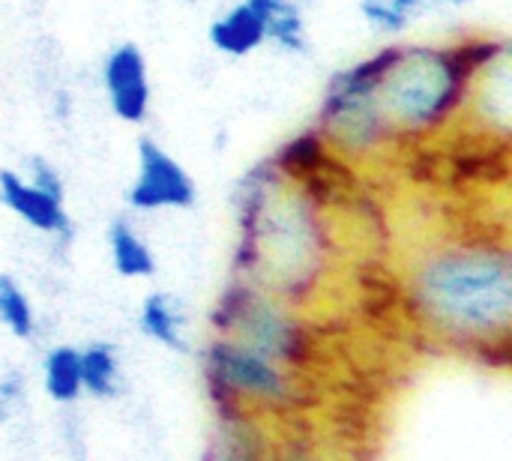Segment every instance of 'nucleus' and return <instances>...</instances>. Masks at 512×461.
Instances as JSON below:
<instances>
[{"label": "nucleus", "mask_w": 512, "mask_h": 461, "mask_svg": "<svg viewBox=\"0 0 512 461\" xmlns=\"http://www.w3.org/2000/svg\"><path fill=\"white\" fill-rule=\"evenodd\" d=\"M402 303L429 339L483 366L512 351V246L504 231H441L405 264Z\"/></svg>", "instance_id": "1"}, {"label": "nucleus", "mask_w": 512, "mask_h": 461, "mask_svg": "<svg viewBox=\"0 0 512 461\" xmlns=\"http://www.w3.org/2000/svg\"><path fill=\"white\" fill-rule=\"evenodd\" d=\"M237 243L231 276L306 309L327 285L336 258L330 207L288 183L264 156L237 183Z\"/></svg>", "instance_id": "2"}, {"label": "nucleus", "mask_w": 512, "mask_h": 461, "mask_svg": "<svg viewBox=\"0 0 512 461\" xmlns=\"http://www.w3.org/2000/svg\"><path fill=\"white\" fill-rule=\"evenodd\" d=\"M504 54H512L504 33L390 42L378 93L402 147H429L456 135L477 75Z\"/></svg>", "instance_id": "3"}, {"label": "nucleus", "mask_w": 512, "mask_h": 461, "mask_svg": "<svg viewBox=\"0 0 512 461\" xmlns=\"http://www.w3.org/2000/svg\"><path fill=\"white\" fill-rule=\"evenodd\" d=\"M387 48L390 42H381L372 54L339 66L324 81L312 117L315 132L330 153L351 168H375L405 150L378 93Z\"/></svg>", "instance_id": "4"}, {"label": "nucleus", "mask_w": 512, "mask_h": 461, "mask_svg": "<svg viewBox=\"0 0 512 461\" xmlns=\"http://www.w3.org/2000/svg\"><path fill=\"white\" fill-rule=\"evenodd\" d=\"M303 372L225 336L204 345V387L225 423L249 414H285L300 408Z\"/></svg>", "instance_id": "5"}, {"label": "nucleus", "mask_w": 512, "mask_h": 461, "mask_svg": "<svg viewBox=\"0 0 512 461\" xmlns=\"http://www.w3.org/2000/svg\"><path fill=\"white\" fill-rule=\"evenodd\" d=\"M213 336L249 345L270 360L303 372L315 360V333L303 309L264 291L249 279L231 276L210 312Z\"/></svg>", "instance_id": "6"}, {"label": "nucleus", "mask_w": 512, "mask_h": 461, "mask_svg": "<svg viewBox=\"0 0 512 461\" xmlns=\"http://www.w3.org/2000/svg\"><path fill=\"white\" fill-rule=\"evenodd\" d=\"M198 201V183L189 168L153 135H141L135 147V177L126 189V210L132 216L180 213Z\"/></svg>", "instance_id": "7"}, {"label": "nucleus", "mask_w": 512, "mask_h": 461, "mask_svg": "<svg viewBox=\"0 0 512 461\" xmlns=\"http://www.w3.org/2000/svg\"><path fill=\"white\" fill-rule=\"evenodd\" d=\"M99 87L105 93L108 111L126 126H144L153 108L150 63L138 42L123 39L111 45L99 63Z\"/></svg>", "instance_id": "8"}, {"label": "nucleus", "mask_w": 512, "mask_h": 461, "mask_svg": "<svg viewBox=\"0 0 512 461\" xmlns=\"http://www.w3.org/2000/svg\"><path fill=\"white\" fill-rule=\"evenodd\" d=\"M0 207L39 237L51 240L57 249H66L75 237L66 201H57L33 186L18 168H0Z\"/></svg>", "instance_id": "9"}, {"label": "nucleus", "mask_w": 512, "mask_h": 461, "mask_svg": "<svg viewBox=\"0 0 512 461\" xmlns=\"http://www.w3.org/2000/svg\"><path fill=\"white\" fill-rule=\"evenodd\" d=\"M510 111H512V54L489 63L471 90V102L465 111L462 126H477V135L510 141Z\"/></svg>", "instance_id": "10"}, {"label": "nucleus", "mask_w": 512, "mask_h": 461, "mask_svg": "<svg viewBox=\"0 0 512 461\" xmlns=\"http://www.w3.org/2000/svg\"><path fill=\"white\" fill-rule=\"evenodd\" d=\"M207 42L213 51L231 60H243L267 48L264 0H234L210 21Z\"/></svg>", "instance_id": "11"}, {"label": "nucleus", "mask_w": 512, "mask_h": 461, "mask_svg": "<svg viewBox=\"0 0 512 461\" xmlns=\"http://www.w3.org/2000/svg\"><path fill=\"white\" fill-rule=\"evenodd\" d=\"M138 330L147 342L171 354L189 351V312H186V303L174 291L153 288L141 297Z\"/></svg>", "instance_id": "12"}, {"label": "nucleus", "mask_w": 512, "mask_h": 461, "mask_svg": "<svg viewBox=\"0 0 512 461\" xmlns=\"http://www.w3.org/2000/svg\"><path fill=\"white\" fill-rule=\"evenodd\" d=\"M105 243H108V261L111 270L120 279L129 282H147L159 273V261L147 237L141 234L138 222L132 213H117L108 228H105Z\"/></svg>", "instance_id": "13"}, {"label": "nucleus", "mask_w": 512, "mask_h": 461, "mask_svg": "<svg viewBox=\"0 0 512 461\" xmlns=\"http://www.w3.org/2000/svg\"><path fill=\"white\" fill-rule=\"evenodd\" d=\"M81 360V390L84 396L96 402H111L123 390V363L114 342L93 339L87 345H78Z\"/></svg>", "instance_id": "14"}, {"label": "nucleus", "mask_w": 512, "mask_h": 461, "mask_svg": "<svg viewBox=\"0 0 512 461\" xmlns=\"http://www.w3.org/2000/svg\"><path fill=\"white\" fill-rule=\"evenodd\" d=\"M39 384H42V393L51 405H57V408L78 405L84 396L78 345H69V342L51 345L42 357V366H39Z\"/></svg>", "instance_id": "15"}, {"label": "nucleus", "mask_w": 512, "mask_h": 461, "mask_svg": "<svg viewBox=\"0 0 512 461\" xmlns=\"http://www.w3.org/2000/svg\"><path fill=\"white\" fill-rule=\"evenodd\" d=\"M309 9L294 0H264L267 18V48L285 57H309L312 33H309Z\"/></svg>", "instance_id": "16"}, {"label": "nucleus", "mask_w": 512, "mask_h": 461, "mask_svg": "<svg viewBox=\"0 0 512 461\" xmlns=\"http://www.w3.org/2000/svg\"><path fill=\"white\" fill-rule=\"evenodd\" d=\"M360 21L381 42L405 39L429 12L426 0H357Z\"/></svg>", "instance_id": "17"}, {"label": "nucleus", "mask_w": 512, "mask_h": 461, "mask_svg": "<svg viewBox=\"0 0 512 461\" xmlns=\"http://www.w3.org/2000/svg\"><path fill=\"white\" fill-rule=\"evenodd\" d=\"M0 330L15 342H33L39 333L33 297L12 273H0Z\"/></svg>", "instance_id": "18"}, {"label": "nucleus", "mask_w": 512, "mask_h": 461, "mask_svg": "<svg viewBox=\"0 0 512 461\" xmlns=\"http://www.w3.org/2000/svg\"><path fill=\"white\" fill-rule=\"evenodd\" d=\"M33 186H39L42 192H48L51 198L57 201H66V180H63V171L42 153H33L24 159V165L18 168Z\"/></svg>", "instance_id": "19"}, {"label": "nucleus", "mask_w": 512, "mask_h": 461, "mask_svg": "<svg viewBox=\"0 0 512 461\" xmlns=\"http://www.w3.org/2000/svg\"><path fill=\"white\" fill-rule=\"evenodd\" d=\"M27 402V378L18 369L0 372V429L24 408Z\"/></svg>", "instance_id": "20"}, {"label": "nucleus", "mask_w": 512, "mask_h": 461, "mask_svg": "<svg viewBox=\"0 0 512 461\" xmlns=\"http://www.w3.org/2000/svg\"><path fill=\"white\" fill-rule=\"evenodd\" d=\"M480 0H426L429 9H438V12H465L471 6H477Z\"/></svg>", "instance_id": "21"}, {"label": "nucleus", "mask_w": 512, "mask_h": 461, "mask_svg": "<svg viewBox=\"0 0 512 461\" xmlns=\"http://www.w3.org/2000/svg\"><path fill=\"white\" fill-rule=\"evenodd\" d=\"M294 3H300V6H303V9H309V6H315V3H318V0H294Z\"/></svg>", "instance_id": "22"}, {"label": "nucleus", "mask_w": 512, "mask_h": 461, "mask_svg": "<svg viewBox=\"0 0 512 461\" xmlns=\"http://www.w3.org/2000/svg\"><path fill=\"white\" fill-rule=\"evenodd\" d=\"M177 3H195V0H177Z\"/></svg>", "instance_id": "23"}]
</instances>
